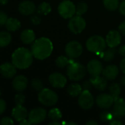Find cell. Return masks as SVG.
Instances as JSON below:
<instances>
[{
    "mask_svg": "<svg viewBox=\"0 0 125 125\" xmlns=\"http://www.w3.org/2000/svg\"><path fill=\"white\" fill-rule=\"evenodd\" d=\"M113 97L108 94H99L96 98L97 105L102 109H108L114 104Z\"/></svg>",
    "mask_w": 125,
    "mask_h": 125,
    "instance_id": "obj_11",
    "label": "cell"
},
{
    "mask_svg": "<svg viewBox=\"0 0 125 125\" xmlns=\"http://www.w3.org/2000/svg\"><path fill=\"white\" fill-rule=\"evenodd\" d=\"M25 100H26L25 95L22 94L21 92H19L15 96V98H14L15 105H23L25 103Z\"/></svg>",
    "mask_w": 125,
    "mask_h": 125,
    "instance_id": "obj_35",
    "label": "cell"
},
{
    "mask_svg": "<svg viewBox=\"0 0 125 125\" xmlns=\"http://www.w3.org/2000/svg\"><path fill=\"white\" fill-rule=\"evenodd\" d=\"M32 51L26 48H18L12 54V63L19 70H25L30 67L33 61Z\"/></svg>",
    "mask_w": 125,
    "mask_h": 125,
    "instance_id": "obj_2",
    "label": "cell"
},
{
    "mask_svg": "<svg viewBox=\"0 0 125 125\" xmlns=\"http://www.w3.org/2000/svg\"><path fill=\"white\" fill-rule=\"evenodd\" d=\"M110 125H123V123L122 122H120L119 119H113V121H111L110 122Z\"/></svg>",
    "mask_w": 125,
    "mask_h": 125,
    "instance_id": "obj_45",
    "label": "cell"
},
{
    "mask_svg": "<svg viewBox=\"0 0 125 125\" xmlns=\"http://www.w3.org/2000/svg\"><path fill=\"white\" fill-rule=\"evenodd\" d=\"M120 83L122 85V86H125V74L124 76H122L120 79Z\"/></svg>",
    "mask_w": 125,
    "mask_h": 125,
    "instance_id": "obj_48",
    "label": "cell"
},
{
    "mask_svg": "<svg viewBox=\"0 0 125 125\" xmlns=\"http://www.w3.org/2000/svg\"><path fill=\"white\" fill-rule=\"evenodd\" d=\"M87 71L91 76L100 75L103 71V67L101 62L97 59H93L90 61L87 65Z\"/></svg>",
    "mask_w": 125,
    "mask_h": 125,
    "instance_id": "obj_17",
    "label": "cell"
},
{
    "mask_svg": "<svg viewBox=\"0 0 125 125\" xmlns=\"http://www.w3.org/2000/svg\"><path fill=\"white\" fill-rule=\"evenodd\" d=\"M85 45L89 51L99 55L105 50L107 43L106 40L102 36L94 35L88 39Z\"/></svg>",
    "mask_w": 125,
    "mask_h": 125,
    "instance_id": "obj_4",
    "label": "cell"
},
{
    "mask_svg": "<svg viewBox=\"0 0 125 125\" xmlns=\"http://www.w3.org/2000/svg\"><path fill=\"white\" fill-rule=\"evenodd\" d=\"M6 108H7L6 102L4 100L0 99V116L5 111Z\"/></svg>",
    "mask_w": 125,
    "mask_h": 125,
    "instance_id": "obj_39",
    "label": "cell"
},
{
    "mask_svg": "<svg viewBox=\"0 0 125 125\" xmlns=\"http://www.w3.org/2000/svg\"><path fill=\"white\" fill-rule=\"evenodd\" d=\"M109 92L110 94L113 97L114 100H117L119 97L120 93H121V86L117 83H113L111 84L109 87Z\"/></svg>",
    "mask_w": 125,
    "mask_h": 125,
    "instance_id": "obj_27",
    "label": "cell"
},
{
    "mask_svg": "<svg viewBox=\"0 0 125 125\" xmlns=\"http://www.w3.org/2000/svg\"><path fill=\"white\" fill-rule=\"evenodd\" d=\"M102 75L107 80H114L117 78L119 75V68L115 64H111L107 66L102 71Z\"/></svg>",
    "mask_w": 125,
    "mask_h": 125,
    "instance_id": "obj_20",
    "label": "cell"
},
{
    "mask_svg": "<svg viewBox=\"0 0 125 125\" xmlns=\"http://www.w3.org/2000/svg\"><path fill=\"white\" fill-rule=\"evenodd\" d=\"M49 81L54 88H63L66 83V78L60 73H53L49 77Z\"/></svg>",
    "mask_w": 125,
    "mask_h": 125,
    "instance_id": "obj_12",
    "label": "cell"
},
{
    "mask_svg": "<svg viewBox=\"0 0 125 125\" xmlns=\"http://www.w3.org/2000/svg\"><path fill=\"white\" fill-rule=\"evenodd\" d=\"M66 125H77V124L75 122H66Z\"/></svg>",
    "mask_w": 125,
    "mask_h": 125,
    "instance_id": "obj_51",
    "label": "cell"
},
{
    "mask_svg": "<svg viewBox=\"0 0 125 125\" xmlns=\"http://www.w3.org/2000/svg\"><path fill=\"white\" fill-rule=\"evenodd\" d=\"M20 38L24 44H31L35 40V34L32 29H24L21 31Z\"/></svg>",
    "mask_w": 125,
    "mask_h": 125,
    "instance_id": "obj_22",
    "label": "cell"
},
{
    "mask_svg": "<svg viewBox=\"0 0 125 125\" xmlns=\"http://www.w3.org/2000/svg\"><path fill=\"white\" fill-rule=\"evenodd\" d=\"M82 88H83V90H88V91H90V89H91L92 87V83L91 81L89 80H86L85 81H83V83H82Z\"/></svg>",
    "mask_w": 125,
    "mask_h": 125,
    "instance_id": "obj_38",
    "label": "cell"
},
{
    "mask_svg": "<svg viewBox=\"0 0 125 125\" xmlns=\"http://www.w3.org/2000/svg\"><path fill=\"white\" fill-rule=\"evenodd\" d=\"M1 95V89H0V96Z\"/></svg>",
    "mask_w": 125,
    "mask_h": 125,
    "instance_id": "obj_52",
    "label": "cell"
},
{
    "mask_svg": "<svg viewBox=\"0 0 125 125\" xmlns=\"http://www.w3.org/2000/svg\"><path fill=\"white\" fill-rule=\"evenodd\" d=\"M103 4L108 10L115 11L119 7V0H103Z\"/></svg>",
    "mask_w": 125,
    "mask_h": 125,
    "instance_id": "obj_30",
    "label": "cell"
},
{
    "mask_svg": "<svg viewBox=\"0 0 125 125\" xmlns=\"http://www.w3.org/2000/svg\"><path fill=\"white\" fill-rule=\"evenodd\" d=\"M99 118L100 120L103 122H111V121H113L115 119V116L113 114V112H109L107 111H102L100 115H99Z\"/></svg>",
    "mask_w": 125,
    "mask_h": 125,
    "instance_id": "obj_32",
    "label": "cell"
},
{
    "mask_svg": "<svg viewBox=\"0 0 125 125\" xmlns=\"http://www.w3.org/2000/svg\"><path fill=\"white\" fill-rule=\"evenodd\" d=\"M49 125H61V123L59 121H52L51 123L49 124Z\"/></svg>",
    "mask_w": 125,
    "mask_h": 125,
    "instance_id": "obj_49",
    "label": "cell"
},
{
    "mask_svg": "<svg viewBox=\"0 0 125 125\" xmlns=\"http://www.w3.org/2000/svg\"><path fill=\"white\" fill-rule=\"evenodd\" d=\"M58 12L65 19L72 18L76 14V6L69 0H64L58 6Z\"/></svg>",
    "mask_w": 125,
    "mask_h": 125,
    "instance_id": "obj_6",
    "label": "cell"
},
{
    "mask_svg": "<svg viewBox=\"0 0 125 125\" xmlns=\"http://www.w3.org/2000/svg\"><path fill=\"white\" fill-rule=\"evenodd\" d=\"M119 30L122 34L125 35V21L119 26Z\"/></svg>",
    "mask_w": 125,
    "mask_h": 125,
    "instance_id": "obj_42",
    "label": "cell"
},
{
    "mask_svg": "<svg viewBox=\"0 0 125 125\" xmlns=\"http://www.w3.org/2000/svg\"><path fill=\"white\" fill-rule=\"evenodd\" d=\"M113 114L116 119H120L125 116V100L123 99H118L114 102Z\"/></svg>",
    "mask_w": 125,
    "mask_h": 125,
    "instance_id": "obj_18",
    "label": "cell"
},
{
    "mask_svg": "<svg viewBox=\"0 0 125 125\" xmlns=\"http://www.w3.org/2000/svg\"><path fill=\"white\" fill-rule=\"evenodd\" d=\"M31 86L34 90H35L37 92H41L43 89V82L38 78H34L31 81Z\"/></svg>",
    "mask_w": 125,
    "mask_h": 125,
    "instance_id": "obj_34",
    "label": "cell"
},
{
    "mask_svg": "<svg viewBox=\"0 0 125 125\" xmlns=\"http://www.w3.org/2000/svg\"><path fill=\"white\" fill-rule=\"evenodd\" d=\"M106 43L111 48L117 47L122 41V36L119 31L116 30H113L109 31L106 36Z\"/></svg>",
    "mask_w": 125,
    "mask_h": 125,
    "instance_id": "obj_14",
    "label": "cell"
},
{
    "mask_svg": "<svg viewBox=\"0 0 125 125\" xmlns=\"http://www.w3.org/2000/svg\"><path fill=\"white\" fill-rule=\"evenodd\" d=\"M18 12L24 15H30L33 14L36 10L35 4L31 1H21L18 7Z\"/></svg>",
    "mask_w": 125,
    "mask_h": 125,
    "instance_id": "obj_16",
    "label": "cell"
},
{
    "mask_svg": "<svg viewBox=\"0 0 125 125\" xmlns=\"http://www.w3.org/2000/svg\"><path fill=\"white\" fill-rule=\"evenodd\" d=\"M87 68L82 64L71 60V62L67 66L66 73L70 80L79 81L82 80L86 75Z\"/></svg>",
    "mask_w": 125,
    "mask_h": 125,
    "instance_id": "obj_3",
    "label": "cell"
},
{
    "mask_svg": "<svg viewBox=\"0 0 125 125\" xmlns=\"http://www.w3.org/2000/svg\"><path fill=\"white\" fill-rule=\"evenodd\" d=\"M38 97L40 103L48 107L55 105L58 100L57 94L49 89H43L39 92Z\"/></svg>",
    "mask_w": 125,
    "mask_h": 125,
    "instance_id": "obj_5",
    "label": "cell"
},
{
    "mask_svg": "<svg viewBox=\"0 0 125 125\" xmlns=\"http://www.w3.org/2000/svg\"><path fill=\"white\" fill-rule=\"evenodd\" d=\"M86 125H98V122L95 120H90L86 123Z\"/></svg>",
    "mask_w": 125,
    "mask_h": 125,
    "instance_id": "obj_47",
    "label": "cell"
},
{
    "mask_svg": "<svg viewBox=\"0 0 125 125\" xmlns=\"http://www.w3.org/2000/svg\"><path fill=\"white\" fill-rule=\"evenodd\" d=\"M90 81L92 83V85L98 90L104 91L108 85V80L105 77H101L100 75L91 76Z\"/></svg>",
    "mask_w": 125,
    "mask_h": 125,
    "instance_id": "obj_21",
    "label": "cell"
},
{
    "mask_svg": "<svg viewBox=\"0 0 125 125\" xmlns=\"http://www.w3.org/2000/svg\"><path fill=\"white\" fill-rule=\"evenodd\" d=\"M120 70L124 74H125V58L123 59L120 62Z\"/></svg>",
    "mask_w": 125,
    "mask_h": 125,
    "instance_id": "obj_43",
    "label": "cell"
},
{
    "mask_svg": "<svg viewBox=\"0 0 125 125\" xmlns=\"http://www.w3.org/2000/svg\"><path fill=\"white\" fill-rule=\"evenodd\" d=\"M71 59H69L68 57H66V56H60L56 59L55 64L59 68H64L69 64V63L71 62Z\"/></svg>",
    "mask_w": 125,
    "mask_h": 125,
    "instance_id": "obj_31",
    "label": "cell"
},
{
    "mask_svg": "<svg viewBox=\"0 0 125 125\" xmlns=\"http://www.w3.org/2000/svg\"><path fill=\"white\" fill-rule=\"evenodd\" d=\"M118 52H119V53L121 56H125V45H122V46H121V47L119 48Z\"/></svg>",
    "mask_w": 125,
    "mask_h": 125,
    "instance_id": "obj_44",
    "label": "cell"
},
{
    "mask_svg": "<svg viewBox=\"0 0 125 125\" xmlns=\"http://www.w3.org/2000/svg\"><path fill=\"white\" fill-rule=\"evenodd\" d=\"M27 115V110L23 105H15V107L12 110V117L18 122L26 119Z\"/></svg>",
    "mask_w": 125,
    "mask_h": 125,
    "instance_id": "obj_19",
    "label": "cell"
},
{
    "mask_svg": "<svg viewBox=\"0 0 125 125\" xmlns=\"http://www.w3.org/2000/svg\"><path fill=\"white\" fill-rule=\"evenodd\" d=\"M12 86L14 90L18 92H24L27 86H28V80L24 75H18L14 77L13 82H12Z\"/></svg>",
    "mask_w": 125,
    "mask_h": 125,
    "instance_id": "obj_15",
    "label": "cell"
},
{
    "mask_svg": "<svg viewBox=\"0 0 125 125\" xmlns=\"http://www.w3.org/2000/svg\"><path fill=\"white\" fill-rule=\"evenodd\" d=\"M78 104L80 107L84 110L91 109L94 105V98L90 91L83 90L78 99Z\"/></svg>",
    "mask_w": 125,
    "mask_h": 125,
    "instance_id": "obj_10",
    "label": "cell"
},
{
    "mask_svg": "<svg viewBox=\"0 0 125 125\" xmlns=\"http://www.w3.org/2000/svg\"><path fill=\"white\" fill-rule=\"evenodd\" d=\"M53 45L52 41L46 37H40L35 40L31 46L33 56L39 60L47 59L52 53Z\"/></svg>",
    "mask_w": 125,
    "mask_h": 125,
    "instance_id": "obj_1",
    "label": "cell"
},
{
    "mask_svg": "<svg viewBox=\"0 0 125 125\" xmlns=\"http://www.w3.org/2000/svg\"><path fill=\"white\" fill-rule=\"evenodd\" d=\"M48 118L52 121H60L62 119L61 111L57 108H52L48 113Z\"/></svg>",
    "mask_w": 125,
    "mask_h": 125,
    "instance_id": "obj_29",
    "label": "cell"
},
{
    "mask_svg": "<svg viewBox=\"0 0 125 125\" xmlns=\"http://www.w3.org/2000/svg\"><path fill=\"white\" fill-rule=\"evenodd\" d=\"M47 116L46 111L43 108L32 109L28 114V120L32 125H38L43 122Z\"/></svg>",
    "mask_w": 125,
    "mask_h": 125,
    "instance_id": "obj_9",
    "label": "cell"
},
{
    "mask_svg": "<svg viewBox=\"0 0 125 125\" xmlns=\"http://www.w3.org/2000/svg\"><path fill=\"white\" fill-rule=\"evenodd\" d=\"M8 19L7 15L5 12L0 10V27L5 26V23Z\"/></svg>",
    "mask_w": 125,
    "mask_h": 125,
    "instance_id": "obj_36",
    "label": "cell"
},
{
    "mask_svg": "<svg viewBox=\"0 0 125 125\" xmlns=\"http://www.w3.org/2000/svg\"><path fill=\"white\" fill-rule=\"evenodd\" d=\"M31 23L33 25H38L41 23V18L38 15H34L31 18Z\"/></svg>",
    "mask_w": 125,
    "mask_h": 125,
    "instance_id": "obj_40",
    "label": "cell"
},
{
    "mask_svg": "<svg viewBox=\"0 0 125 125\" xmlns=\"http://www.w3.org/2000/svg\"><path fill=\"white\" fill-rule=\"evenodd\" d=\"M0 124L1 125H13L14 124V122L11 118L8 116H4L1 119Z\"/></svg>",
    "mask_w": 125,
    "mask_h": 125,
    "instance_id": "obj_37",
    "label": "cell"
},
{
    "mask_svg": "<svg viewBox=\"0 0 125 125\" xmlns=\"http://www.w3.org/2000/svg\"><path fill=\"white\" fill-rule=\"evenodd\" d=\"M6 29L8 31L14 32L18 31L21 28V22L15 18H8L6 23Z\"/></svg>",
    "mask_w": 125,
    "mask_h": 125,
    "instance_id": "obj_23",
    "label": "cell"
},
{
    "mask_svg": "<svg viewBox=\"0 0 125 125\" xmlns=\"http://www.w3.org/2000/svg\"><path fill=\"white\" fill-rule=\"evenodd\" d=\"M119 12L122 15H125V0H124L119 5Z\"/></svg>",
    "mask_w": 125,
    "mask_h": 125,
    "instance_id": "obj_41",
    "label": "cell"
},
{
    "mask_svg": "<svg viewBox=\"0 0 125 125\" xmlns=\"http://www.w3.org/2000/svg\"><path fill=\"white\" fill-rule=\"evenodd\" d=\"M65 51L68 57L70 59H76L82 55L83 52V48L80 42L73 40L69 42L66 45Z\"/></svg>",
    "mask_w": 125,
    "mask_h": 125,
    "instance_id": "obj_8",
    "label": "cell"
},
{
    "mask_svg": "<svg viewBox=\"0 0 125 125\" xmlns=\"http://www.w3.org/2000/svg\"><path fill=\"white\" fill-rule=\"evenodd\" d=\"M9 0H0V4L1 5H6L8 3Z\"/></svg>",
    "mask_w": 125,
    "mask_h": 125,
    "instance_id": "obj_50",
    "label": "cell"
},
{
    "mask_svg": "<svg viewBox=\"0 0 125 125\" xmlns=\"http://www.w3.org/2000/svg\"><path fill=\"white\" fill-rule=\"evenodd\" d=\"M88 10V4L85 2L80 1L76 6V14L77 15H83Z\"/></svg>",
    "mask_w": 125,
    "mask_h": 125,
    "instance_id": "obj_33",
    "label": "cell"
},
{
    "mask_svg": "<svg viewBox=\"0 0 125 125\" xmlns=\"http://www.w3.org/2000/svg\"><path fill=\"white\" fill-rule=\"evenodd\" d=\"M0 73L4 78L10 79L15 76L17 71L15 66L13 63L4 62L0 65Z\"/></svg>",
    "mask_w": 125,
    "mask_h": 125,
    "instance_id": "obj_13",
    "label": "cell"
},
{
    "mask_svg": "<svg viewBox=\"0 0 125 125\" xmlns=\"http://www.w3.org/2000/svg\"><path fill=\"white\" fill-rule=\"evenodd\" d=\"M12 36L8 31H0V48H4L10 44Z\"/></svg>",
    "mask_w": 125,
    "mask_h": 125,
    "instance_id": "obj_26",
    "label": "cell"
},
{
    "mask_svg": "<svg viewBox=\"0 0 125 125\" xmlns=\"http://www.w3.org/2000/svg\"><path fill=\"white\" fill-rule=\"evenodd\" d=\"M52 10V7L51 5L47 3V2H42L41 4H39V6L37 8V12L38 14L40 15H48Z\"/></svg>",
    "mask_w": 125,
    "mask_h": 125,
    "instance_id": "obj_28",
    "label": "cell"
},
{
    "mask_svg": "<svg viewBox=\"0 0 125 125\" xmlns=\"http://www.w3.org/2000/svg\"><path fill=\"white\" fill-rule=\"evenodd\" d=\"M20 125H31L32 124L30 123V122L29 120H27V119H24L23 121L20 122H19Z\"/></svg>",
    "mask_w": 125,
    "mask_h": 125,
    "instance_id": "obj_46",
    "label": "cell"
},
{
    "mask_svg": "<svg viewBox=\"0 0 125 125\" xmlns=\"http://www.w3.org/2000/svg\"><path fill=\"white\" fill-rule=\"evenodd\" d=\"M83 91V90L82 86L78 83H72L69 85L67 89L68 94L72 97H76L80 96Z\"/></svg>",
    "mask_w": 125,
    "mask_h": 125,
    "instance_id": "obj_24",
    "label": "cell"
},
{
    "mask_svg": "<svg viewBox=\"0 0 125 125\" xmlns=\"http://www.w3.org/2000/svg\"><path fill=\"white\" fill-rule=\"evenodd\" d=\"M86 26V22L81 15H75L70 18L68 27L69 30L74 34L81 33Z\"/></svg>",
    "mask_w": 125,
    "mask_h": 125,
    "instance_id": "obj_7",
    "label": "cell"
},
{
    "mask_svg": "<svg viewBox=\"0 0 125 125\" xmlns=\"http://www.w3.org/2000/svg\"><path fill=\"white\" fill-rule=\"evenodd\" d=\"M116 53V50L115 48H111L109 47V48H108L107 50H105L104 51H102L99 55L100 57L105 62H111L112 61Z\"/></svg>",
    "mask_w": 125,
    "mask_h": 125,
    "instance_id": "obj_25",
    "label": "cell"
}]
</instances>
